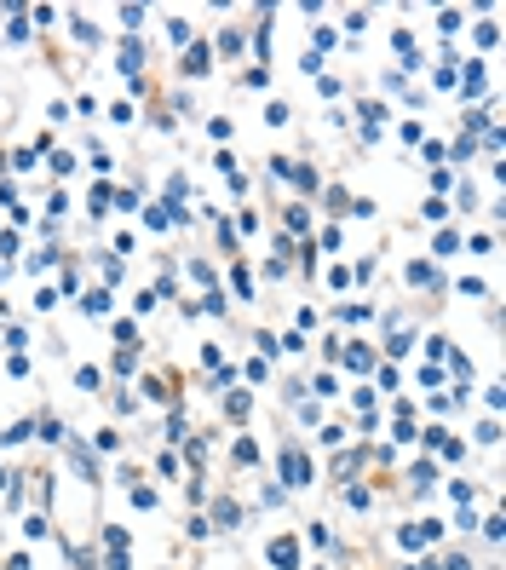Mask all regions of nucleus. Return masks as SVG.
<instances>
[{"label": "nucleus", "instance_id": "2", "mask_svg": "<svg viewBox=\"0 0 506 570\" xmlns=\"http://www.w3.org/2000/svg\"><path fill=\"white\" fill-rule=\"evenodd\" d=\"M271 564L288 570V564H293V542H276V547H271Z\"/></svg>", "mask_w": 506, "mask_h": 570}, {"label": "nucleus", "instance_id": "1", "mask_svg": "<svg viewBox=\"0 0 506 570\" xmlns=\"http://www.w3.org/2000/svg\"><path fill=\"white\" fill-rule=\"evenodd\" d=\"M282 472H288L293 484H305V461H299V455H282Z\"/></svg>", "mask_w": 506, "mask_h": 570}]
</instances>
